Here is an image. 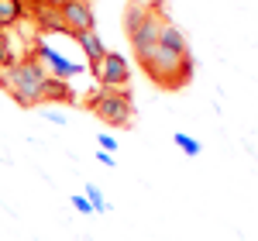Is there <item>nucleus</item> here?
<instances>
[{
    "instance_id": "1a4fd4ad",
    "label": "nucleus",
    "mask_w": 258,
    "mask_h": 241,
    "mask_svg": "<svg viewBox=\"0 0 258 241\" xmlns=\"http://www.w3.org/2000/svg\"><path fill=\"white\" fill-rule=\"evenodd\" d=\"M73 100H76V90L69 86V80H55V76H48V80H45L41 103H73Z\"/></svg>"
},
{
    "instance_id": "aec40b11",
    "label": "nucleus",
    "mask_w": 258,
    "mask_h": 241,
    "mask_svg": "<svg viewBox=\"0 0 258 241\" xmlns=\"http://www.w3.org/2000/svg\"><path fill=\"white\" fill-rule=\"evenodd\" d=\"M100 152H107V155H114V152H117V141L110 138V135H100Z\"/></svg>"
},
{
    "instance_id": "4be33fe9",
    "label": "nucleus",
    "mask_w": 258,
    "mask_h": 241,
    "mask_svg": "<svg viewBox=\"0 0 258 241\" xmlns=\"http://www.w3.org/2000/svg\"><path fill=\"white\" fill-rule=\"evenodd\" d=\"M45 117L52 120V124H59V128H62V124H66V114H55V110H52V114H45Z\"/></svg>"
},
{
    "instance_id": "9b49d317",
    "label": "nucleus",
    "mask_w": 258,
    "mask_h": 241,
    "mask_svg": "<svg viewBox=\"0 0 258 241\" xmlns=\"http://www.w3.org/2000/svg\"><path fill=\"white\" fill-rule=\"evenodd\" d=\"M21 21H28V4H21V0H0V28L11 31V28H18Z\"/></svg>"
},
{
    "instance_id": "0eeeda50",
    "label": "nucleus",
    "mask_w": 258,
    "mask_h": 241,
    "mask_svg": "<svg viewBox=\"0 0 258 241\" xmlns=\"http://www.w3.org/2000/svg\"><path fill=\"white\" fill-rule=\"evenodd\" d=\"M162 24H165V14H159V11H148V14L141 18V24L131 31V35H127V38H131V45H135V52H145V48L159 45Z\"/></svg>"
},
{
    "instance_id": "a211bd4d",
    "label": "nucleus",
    "mask_w": 258,
    "mask_h": 241,
    "mask_svg": "<svg viewBox=\"0 0 258 241\" xmlns=\"http://www.w3.org/2000/svg\"><path fill=\"white\" fill-rule=\"evenodd\" d=\"M131 4H138V7H145V11H159V14H165V4H169V0H131Z\"/></svg>"
},
{
    "instance_id": "20e7f679",
    "label": "nucleus",
    "mask_w": 258,
    "mask_h": 241,
    "mask_svg": "<svg viewBox=\"0 0 258 241\" xmlns=\"http://www.w3.org/2000/svg\"><path fill=\"white\" fill-rule=\"evenodd\" d=\"M97 86H107V90H120L131 83V62L124 59L120 52H103V59L90 66Z\"/></svg>"
},
{
    "instance_id": "9d476101",
    "label": "nucleus",
    "mask_w": 258,
    "mask_h": 241,
    "mask_svg": "<svg viewBox=\"0 0 258 241\" xmlns=\"http://www.w3.org/2000/svg\"><path fill=\"white\" fill-rule=\"evenodd\" d=\"M159 45H162V48H169V52H176V55H189V41H186V35L179 31L172 21H165V24H162Z\"/></svg>"
},
{
    "instance_id": "2eb2a0df",
    "label": "nucleus",
    "mask_w": 258,
    "mask_h": 241,
    "mask_svg": "<svg viewBox=\"0 0 258 241\" xmlns=\"http://www.w3.org/2000/svg\"><path fill=\"white\" fill-rule=\"evenodd\" d=\"M172 141H176V148L182 152V155H193V159H197L200 152H203V145H200L197 138H189L186 131H176V135H172Z\"/></svg>"
},
{
    "instance_id": "ddd939ff",
    "label": "nucleus",
    "mask_w": 258,
    "mask_h": 241,
    "mask_svg": "<svg viewBox=\"0 0 258 241\" xmlns=\"http://www.w3.org/2000/svg\"><path fill=\"white\" fill-rule=\"evenodd\" d=\"M18 59H24V55H21L18 48H14V38H11V31H4V28H0V73H4V69H11V66H14Z\"/></svg>"
},
{
    "instance_id": "dca6fc26",
    "label": "nucleus",
    "mask_w": 258,
    "mask_h": 241,
    "mask_svg": "<svg viewBox=\"0 0 258 241\" xmlns=\"http://www.w3.org/2000/svg\"><path fill=\"white\" fill-rule=\"evenodd\" d=\"M145 14H148L145 7H138V4H127V11H124V31L131 35V31L141 24V18H145Z\"/></svg>"
},
{
    "instance_id": "39448f33",
    "label": "nucleus",
    "mask_w": 258,
    "mask_h": 241,
    "mask_svg": "<svg viewBox=\"0 0 258 241\" xmlns=\"http://www.w3.org/2000/svg\"><path fill=\"white\" fill-rule=\"evenodd\" d=\"M59 18L66 21L69 35L93 31V7H90V0H59Z\"/></svg>"
},
{
    "instance_id": "6e6552de",
    "label": "nucleus",
    "mask_w": 258,
    "mask_h": 241,
    "mask_svg": "<svg viewBox=\"0 0 258 241\" xmlns=\"http://www.w3.org/2000/svg\"><path fill=\"white\" fill-rule=\"evenodd\" d=\"M28 14H31V21H35V28L41 35H69L66 21L59 18V7H52V4H28Z\"/></svg>"
},
{
    "instance_id": "5701e85b",
    "label": "nucleus",
    "mask_w": 258,
    "mask_h": 241,
    "mask_svg": "<svg viewBox=\"0 0 258 241\" xmlns=\"http://www.w3.org/2000/svg\"><path fill=\"white\" fill-rule=\"evenodd\" d=\"M21 4H28V0H21Z\"/></svg>"
},
{
    "instance_id": "423d86ee",
    "label": "nucleus",
    "mask_w": 258,
    "mask_h": 241,
    "mask_svg": "<svg viewBox=\"0 0 258 241\" xmlns=\"http://www.w3.org/2000/svg\"><path fill=\"white\" fill-rule=\"evenodd\" d=\"M31 52H35V55L41 59V66H48V69H52L48 76H55V80H73V76H80L83 69H86L83 62H69L66 55H59L55 48H48L45 41H38V45H35Z\"/></svg>"
},
{
    "instance_id": "412c9836",
    "label": "nucleus",
    "mask_w": 258,
    "mask_h": 241,
    "mask_svg": "<svg viewBox=\"0 0 258 241\" xmlns=\"http://www.w3.org/2000/svg\"><path fill=\"white\" fill-rule=\"evenodd\" d=\"M97 162H100V165H114V155H107V152H97Z\"/></svg>"
},
{
    "instance_id": "f3484780",
    "label": "nucleus",
    "mask_w": 258,
    "mask_h": 241,
    "mask_svg": "<svg viewBox=\"0 0 258 241\" xmlns=\"http://www.w3.org/2000/svg\"><path fill=\"white\" fill-rule=\"evenodd\" d=\"M86 200L93 203V210H97V214H107V200H103V193H100L97 183H86Z\"/></svg>"
},
{
    "instance_id": "4468645a",
    "label": "nucleus",
    "mask_w": 258,
    "mask_h": 241,
    "mask_svg": "<svg viewBox=\"0 0 258 241\" xmlns=\"http://www.w3.org/2000/svg\"><path fill=\"white\" fill-rule=\"evenodd\" d=\"M193 69H197L193 55H182V59H179V69H176V80H172V90H182L186 83L193 80Z\"/></svg>"
},
{
    "instance_id": "7ed1b4c3",
    "label": "nucleus",
    "mask_w": 258,
    "mask_h": 241,
    "mask_svg": "<svg viewBox=\"0 0 258 241\" xmlns=\"http://www.w3.org/2000/svg\"><path fill=\"white\" fill-rule=\"evenodd\" d=\"M141 59V69H145V76L152 83H159L165 90H172V80H176V69H179V59L176 52H169V48H162V45H152V48H145V52H135Z\"/></svg>"
},
{
    "instance_id": "6ab92c4d",
    "label": "nucleus",
    "mask_w": 258,
    "mask_h": 241,
    "mask_svg": "<svg viewBox=\"0 0 258 241\" xmlns=\"http://www.w3.org/2000/svg\"><path fill=\"white\" fill-rule=\"evenodd\" d=\"M69 200H73V207H76L80 214H97V210H93V203L86 200V197H69Z\"/></svg>"
},
{
    "instance_id": "f8f14e48",
    "label": "nucleus",
    "mask_w": 258,
    "mask_h": 241,
    "mask_svg": "<svg viewBox=\"0 0 258 241\" xmlns=\"http://www.w3.org/2000/svg\"><path fill=\"white\" fill-rule=\"evenodd\" d=\"M73 38L80 41V48H83V55H86V62H90V66L103 59L107 45H103V38H100L97 31H80V35H73Z\"/></svg>"
},
{
    "instance_id": "f257e3e1",
    "label": "nucleus",
    "mask_w": 258,
    "mask_h": 241,
    "mask_svg": "<svg viewBox=\"0 0 258 241\" xmlns=\"http://www.w3.org/2000/svg\"><path fill=\"white\" fill-rule=\"evenodd\" d=\"M45 80H48V69L41 66V59L35 52H28L24 59H18L11 69L0 73V86H4L21 107H38L41 93H45Z\"/></svg>"
},
{
    "instance_id": "f03ea898",
    "label": "nucleus",
    "mask_w": 258,
    "mask_h": 241,
    "mask_svg": "<svg viewBox=\"0 0 258 241\" xmlns=\"http://www.w3.org/2000/svg\"><path fill=\"white\" fill-rule=\"evenodd\" d=\"M86 107H90L100 120L114 124V128H131V120H135V100H131V90H127V86H120V90L97 86V90H90Z\"/></svg>"
}]
</instances>
